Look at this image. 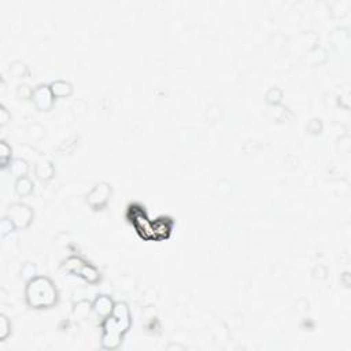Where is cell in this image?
<instances>
[{
  "mask_svg": "<svg viewBox=\"0 0 351 351\" xmlns=\"http://www.w3.org/2000/svg\"><path fill=\"white\" fill-rule=\"evenodd\" d=\"M25 301L29 308L43 310L54 308L58 302V289L55 284L45 276H36L26 283Z\"/></svg>",
  "mask_w": 351,
  "mask_h": 351,
  "instance_id": "6da1fadb",
  "label": "cell"
},
{
  "mask_svg": "<svg viewBox=\"0 0 351 351\" xmlns=\"http://www.w3.org/2000/svg\"><path fill=\"white\" fill-rule=\"evenodd\" d=\"M102 339L101 344L104 350H117L122 343V339L126 335L121 330L120 324L117 323L113 315H108L107 318H104L102 321Z\"/></svg>",
  "mask_w": 351,
  "mask_h": 351,
  "instance_id": "7a4b0ae2",
  "label": "cell"
},
{
  "mask_svg": "<svg viewBox=\"0 0 351 351\" xmlns=\"http://www.w3.org/2000/svg\"><path fill=\"white\" fill-rule=\"evenodd\" d=\"M6 217H8L11 221L14 222L17 229H26V228L30 227V224L33 222L35 211L29 207L28 205L17 202V203H13L8 207Z\"/></svg>",
  "mask_w": 351,
  "mask_h": 351,
  "instance_id": "3957f363",
  "label": "cell"
},
{
  "mask_svg": "<svg viewBox=\"0 0 351 351\" xmlns=\"http://www.w3.org/2000/svg\"><path fill=\"white\" fill-rule=\"evenodd\" d=\"M111 192H113V189H111V186L108 183H106V181L98 183L86 195L88 206L93 210H102L110 201Z\"/></svg>",
  "mask_w": 351,
  "mask_h": 351,
  "instance_id": "277c9868",
  "label": "cell"
},
{
  "mask_svg": "<svg viewBox=\"0 0 351 351\" xmlns=\"http://www.w3.org/2000/svg\"><path fill=\"white\" fill-rule=\"evenodd\" d=\"M54 101L55 96L51 91L50 85L47 84H40L33 89V96H32V102L35 103L37 110L40 111H50L52 106H54Z\"/></svg>",
  "mask_w": 351,
  "mask_h": 351,
  "instance_id": "5b68a950",
  "label": "cell"
},
{
  "mask_svg": "<svg viewBox=\"0 0 351 351\" xmlns=\"http://www.w3.org/2000/svg\"><path fill=\"white\" fill-rule=\"evenodd\" d=\"M114 306L115 302L110 296H107V295H99L92 302V313L103 321L104 318H107L108 315H111L113 310H114Z\"/></svg>",
  "mask_w": 351,
  "mask_h": 351,
  "instance_id": "8992f818",
  "label": "cell"
},
{
  "mask_svg": "<svg viewBox=\"0 0 351 351\" xmlns=\"http://www.w3.org/2000/svg\"><path fill=\"white\" fill-rule=\"evenodd\" d=\"M132 222L135 225V228L137 232L142 235L144 239H154V230H152V222L145 217L144 211L139 210L136 213H133L132 215Z\"/></svg>",
  "mask_w": 351,
  "mask_h": 351,
  "instance_id": "52a82bcc",
  "label": "cell"
},
{
  "mask_svg": "<svg viewBox=\"0 0 351 351\" xmlns=\"http://www.w3.org/2000/svg\"><path fill=\"white\" fill-rule=\"evenodd\" d=\"M35 173L40 181H50L55 176V167L50 159L45 157H40L35 164Z\"/></svg>",
  "mask_w": 351,
  "mask_h": 351,
  "instance_id": "ba28073f",
  "label": "cell"
},
{
  "mask_svg": "<svg viewBox=\"0 0 351 351\" xmlns=\"http://www.w3.org/2000/svg\"><path fill=\"white\" fill-rule=\"evenodd\" d=\"M327 51L323 47L320 45H315V47H311L310 50L306 52V55L303 57V62L308 63V65L311 66H317L324 63L327 61Z\"/></svg>",
  "mask_w": 351,
  "mask_h": 351,
  "instance_id": "9c48e42d",
  "label": "cell"
},
{
  "mask_svg": "<svg viewBox=\"0 0 351 351\" xmlns=\"http://www.w3.org/2000/svg\"><path fill=\"white\" fill-rule=\"evenodd\" d=\"M173 228V221L169 218H158L152 222L154 239H166L169 237Z\"/></svg>",
  "mask_w": 351,
  "mask_h": 351,
  "instance_id": "30bf717a",
  "label": "cell"
},
{
  "mask_svg": "<svg viewBox=\"0 0 351 351\" xmlns=\"http://www.w3.org/2000/svg\"><path fill=\"white\" fill-rule=\"evenodd\" d=\"M50 88L55 99H63V98H69L73 93V85L69 81L65 80H55L50 84Z\"/></svg>",
  "mask_w": 351,
  "mask_h": 351,
  "instance_id": "8fae6325",
  "label": "cell"
},
{
  "mask_svg": "<svg viewBox=\"0 0 351 351\" xmlns=\"http://www.w3.org/2000/svg\"><path fill=\"white\" fill-rule=\"evenodd\" d=\"M77 276H80L85 283L91 284V286H95V284H98V283L101 281V273H99V270L93 265L86 264V262L84 264V266L80 269Z\"/></svg>",
  "mask_w": 351,
  "mask_h": 351,
  "instance_id": "7c38bea8",
  "label": "cell"
},
{
  "mask_svg": "<svg viewBox=\"0 0 351 351\" xmlns=\"http://www.w3.org/2000/svg\"><path fill=\"white\" fill-rule=\"evenodd\" d=\"M14 189H15V194L18 195V196H21V198H28L30 195L33 194V191H35V184H33V181L29 179L28 176H25V177H21V179H17L14 184Z\"/></svg>",
  "mask_w": 351,
  "mask_h": 351,
  "instance_id": "4fadbf2b",
  "label": "cell"
},
{
  "mask_svg": "<svg viewBox=\"0 0 351 351\" xmlns=\"http://www.w3.org/2000/svg\"><path fill=\"white\" fill-rule=\"evenodd\" d=\"M10 173L14 176L15 179H21L28 176L29 173V164L25 158H14L11 165H10Z\"/></svg>",
  "mask_w": 351,
  "mask_h": 351,
  "instance_id": "5bb4252c",
  "label": "cell"
},
{
  "mask_svg": "<svg viewBox=\"0 0 351 351\" xmlns=\"http://www.w3.org/2000/svg\"><path fill=\"white\" fill-rule=\"evenodd\" d=\"M73 314L79 320H85L89 315L92 314V302L86 301V299H81V301L76 302L73 306Z\"/></svg>",
  "mask_w": 351,
  "mask_h": 351,
  "instance_id": "9a60e30c",
  "label": "cell"
},
{
  "mask_svg": "<svg viewBox=\"0 0 351 351\" xmlns=\"http://www.w3.org/2000/svg\"><path fill=\"white\" fill-rule=\"evenodd\" d=\"M13 148L11 145L6 142V140H1L0 142V167L1 169H7L13 162Z\"/></svg>",
  "mask_w": 351,
  "mask_h": 351,
  "instance_id": "2e32d148",
  "label": "cell"
},
{
  "mask_svg": "<svg viewBox=\"0 0 351 351\" xmlns=\"http://www.w3.org/2000/svg\"><path fill=\"white\" fill-rule=\"evenodd\" d=\"M85 264V261L79 257V255H72V257H69V258H66V261L63 262V269H65L66 272L72 273V274H76L77 276V273L80 272V269L84 266Z\"/></svg>",
  "mask_w": 351,
  "mask_h": 351,
  "instance_id": "e0dca14e",
  "label": "cell"
},
{
  "mask_svg": "<svg viewBox=\"0 0 351 351\" xmlns=\"http://www.w3.org/2000/svg\"><path fill=\"white\" fill-rule=\"evenodd\" d=\"M8 73L15 79H22L29 76V67L22 61H14L8 65Z\"/></svg>",
  "mask_w": 351,
  "mask_h": 351,
  "instance_id": "ac0fdd59",
  "label": "cell"
},
{
  "mask_svg": "<svg viewBox=\"0 0 351 351\" xmlns=\"http://www.w3.org/2000/svg\"><path fill=\"white\" fill-rule=\"evenodd\" d=\"M26 136L29 142H40L45 136V129L40 124H30L26 129Z\"/></svg>",
  "mask_w": 351,
  "mask_h": 351,
  "instance_id": "d6986e66",
  "label": "cell"
},
{
  "mask_svg": "<svg viewBox=\"0 0 351 351\" xmlns=\"http://www.w3.org/2000/svg\"><path fill=\"white\" fill-rule=\"evenodd\" d=\"M266 102L269 103V106H277L281 104L283 102V91L280 89L279 86H272L268 89V92L265 95Z\"/></svg>",
  "mask_w": 351,
  "mask_h": 351,
  "instance_id": "ffe728a7",
  "label": "cell"
},
{
  "mask_svg": "<svg viewBox=\"0 0 351 351\" xmlns=\"http://www.w3.org/2000/svg\"><path fill=\"white\" fill-rule=\"evenodd\" d=\"M349 39V30L344 28H336L330 32V40L333 45H342Z\"/></svg>",
  "mask_w": 351,
  "mask_h": 351,
  "instance_id": "44dd1931",
  "label": "cell"
},
{
  "mask_svg": "<svg viewBox=\"0 0 351 351\" xmlns=\"http://www.w3.org/2000/svg\"><path fill=\"white\" fill-rule=\"evenodd\" d=\"M21 279L25 280L26 283H29L30 280H33L37 276V268L35 264L32 262H25L23 265L21 266Z\"/></svg>",
  "mask_w": 351,
  "mask_h": 351,
  "instance_id": "7402d4cb",
  "label": "cell"
},
{
  "mask_svg": "<svg viewBox=\"0 0 351 351\" xmlns=\"http://www.w3.org/2000/svg\"><path fill=\"white\" fill-rule=\"evenodd\" d=\"M11 321L7 315L0 314V342H4L11 335Z\"/></svg>",
  "mask_w": 351,
  "mask_h": 351,
  "instance_id": "603a6c76",
  "label": "cell"
},
{
  "mask_svg": "<svg viewBox=\"0 0 351 351\" xmlns=\"http://www.w3.org/2000/svg\"><path fill=\"white\" fill-rule=\"evenodd\" d=\"M14 230H17V227L14 225V222L11 221L8 217H4L1 218L0 221V237H7L8 235H11Z\"/></svg>",
  "mask_w": 351,
  "mask_h": 351,
  "instance_id": "cb8c5ba5",
  "label": "cell"
},
{
  "mask_svg": "<svg viewBox=\"0 0 351 351\" xmlns=\"http://www.w3.org/2000/svg\"><path fill=\"white\" fill-rule=\"evenodd\" d=\"M15 95H17V98L21 99V101H32L33 89H32L28 84H20V85L17 86Z\"/></svg>",
  "mask_w": 351,
  "mask_h": 351,
  "instance_id": "d4e9b609",
  "label": "cell"
},
{
  "mask_svg": "<svg viewBox=\"0 0 351 351\" xmlns=\"http://www.w3.org/2000/svg\"><path fill=\"white\" fill-rule=\"evenodd\" d=\"M306 130L310 135H320L323 132V121L320 118H314L311 121H309L306 125Z\"/></svg>",
  "mask_w": 351,
  "mask_h": 351,
  "instance_id": "484cf974",
  "label": "cell"
},
{
  "mask_svg": "<svg viewBox=\"0 0 351 351\" xmlns=\"http://www.w3.org/2000/svg\"><path fill=\"white\" fill-rule=\"evenodd\" d=\"M86 110H88V103L84 99H79V101L73 103L72 113L74 117H81L83 114H85Z\"/></svg>",
  "mask_w": 351,
  "mask_h": 351,
  "instance_id": "4316f807",
  "label": "cell"
},
{
  "mask_svg": "<svg viewBox=\"0 0 351 351\" xmlns=\"http://www.w3.org/2000/svg\"><path fill=\"white\" fill-rule=\"evenodd\" d=\"M269 113L272 115V118L281 121V120L286 117L287 108L283 107L281 104H277V106H269Z\"/></svg>",
  "mask_w": 351,
  "mask_h": 351,
  "instance_id": "83f0119b",
  "label": "cell"
},
{
  "mask_svg": "<svg viewBox=\"0 0 351 351\" xmlns=\"http://www.w3.org/2000/svg\"><path fill=\"white\" fill-rule=\"evenodd\" d=\"M350 137L349 136H343L340 140H339V143H337V151L340 152V154H347L349 151H350Z\"/></svg>",
  "mask_w": 351,
  "mask_h": 351,
  "instance_id": "f1b7e54d",
  "label": "cell"
},
{
  "mask_svg": "<svg viewBox=\"0 0 351 351\" xmlns=\"http://www.w3.org/2000/svg\"><path fill=\"white\" fill-rule=\"evenodd\" d=\"M11 120V114L3 104L0 106V126H6Z\"/></svg>",
  "mask_w": 351,
  "mask_h": 351,
  "instance_id": "f546056e",
  "label": "cell"
},
{
  "mask_svg": "<svg viewBox=\"0 0 351 351\" xmlns=\"http://www.w3.org/2000/svg\"><path fill=\"white\" fill-rule=\"evenodd\" d=\"M313 274H314L315 279L324 280L325 277H327V269H325V268H324L323 265L315 266V269L313 270Z\"/></svg>",
  "mask_w": 351,
  "mask_h": 351,
  "instance_id": "4dcf8cb0",
  "label": "cell"
},
{
  "mask_svg": "<svg viewBox=\"0 0 351 351\" xmlns=\"http://www.w3.org/2000/svg\"><path fill=\"white\" fill-rule=\"evenodd\" d=\"M340 281L343 283L344 286L346 287H350L351 284V281H350V273L349 272H344L343 274H342V277H340Z\"/></svg>",
  "mask_w": 351,
  "mask_h": 351,
  "instance_id": "1f68e13d",
  "label": "cell"
},
{
  "mask_svg": "<svg viewBox=\"0 0 351 351\" xmlns=\"http://www.w3.org/2000/svg\"><path fill=\"white\" fill-rule=\"evenodd\" d=\"M174 350H186V347L184 346H181V344H176V343H172L167 346V351H174Z\"/></svg>",
  "mask_w": 351,
  "mask_h": 351,
  "instance_id": "d6a6232c",
  "label": "cell"
},
{
  "mask_svg": "<svg viewBox=\"0 0 351 351\" xmlns=\"http://www.w3.org/2000/svg\"><path fill=\"white\" fill-rule=\"evenodd\" d=\"M0 91H1V92H6V81H4V79L0 80Z\"/></svg>",
  "mask_w": 351,
  "mask_h": 351,
  "instance_id": "836d02e7",
  "label": "cell"
}]
</instances>
